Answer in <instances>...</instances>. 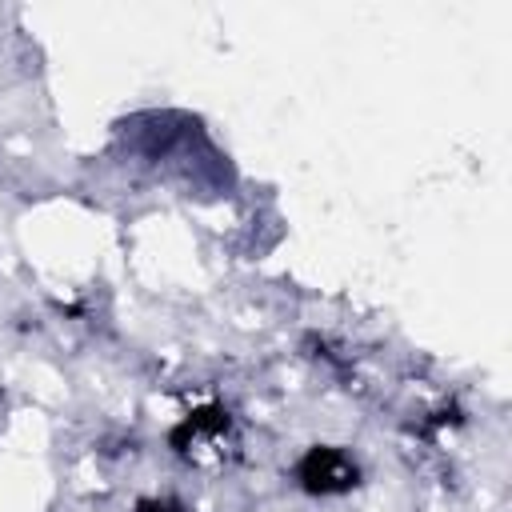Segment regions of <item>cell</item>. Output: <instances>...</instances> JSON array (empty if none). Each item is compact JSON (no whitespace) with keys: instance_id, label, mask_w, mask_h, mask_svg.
Returning a JSON list of instances; mask_svg holds the SVG:
<instances>
[{"instance_id":"6da1fadb","label":"cell","mask_w":512,"mask_h":512,"mask_svg":"<svg viewBox=\"0 0 512 512\" xmlns=\"http://www.w3.org/2000/svg\"><path fill=\"white\" fill-rule=\"evenodd\" d=\"M296 480H300V488L312 492V496H336V492L356 488L360 468H356V460H352L344 448L316 444V448H308V452L300 456Z\"/></svg>"},{"instance_id":"7a4b0ae2","label":"cell","mask_w":512,"mask_h":512,"mask_svg":"<svg viewBox=\"0 0 512 512\" xmlns=\"http://www.w3.org/2000/svg\"><path fill=\"white\" fill-rule=\"evenodd\" d=\"M136 512H188V508L176 504V500H140Z\"/></svg>"}]
</instances>
